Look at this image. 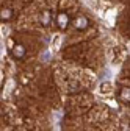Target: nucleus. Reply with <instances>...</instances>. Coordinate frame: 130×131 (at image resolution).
<instances>
[{
    "label": "nucleus",
    "instance_id": "f257e3e1",
    "mask_svg": "<svg viewBox=\"0 0 130 131\" xmlns=\"http://www.w3.org/2000/svg\"><path fill=\"white\" fill-rule=\"evenodd\" d=\"M69 24H72V22H71V17H69L68 13L61 11V13L57 14V25H58L60 30H66L69 27Z\"/></svg>",
    "mask_w": 130,
    "mask_h": 131
},
{
    "label": "nucleus",
    "instance_id": "f03ea898",
    "mask_svg": "<svg viewBox=\"0 0 130 131\" xmlns=\"http://www.w3.org/2000/svg\"><path fill=\"white\" fill-rule=\"evenodd\" d=\"M72 25H74L77 30H86V28H88V25H89V20H88V17H86V16H83V14H78L77 17H74V20H72Z\"/></svg>",
    "mask_w": 130,
    "mask_h": 131
},
{
    "label": "nucleus",
    "instance_id": "7ed1b4c3",
    "mask_svg": "<svg viewBox=\"0 0 130 131\" xmlns=\"http://www.w3.org/2000/svg\"><path fill=\"white\" fill-rule=\"evenodd\" d=\"M11 56L16 58V59H22L25 56V47L22 44H16L13 48H11Z\"/></svg>",
    "mask_w": 130,
    "mask_h": 131
},
{
    "label": "nucleus",
    "instance_id": "20e7f679",
    "mask_svg": "<svg viewBox=\"0 0 130 131\" xmlns=\"http://www.w3.org/2000/svg\"><path fill=\"white\" fill-rule=\"evenodd\" d=\"M118 98H119L121 102H124V103H130V88H127V86H122V88L119 89Z\"/></svg>",
    "mask_w": 130,
    "mask_h": 131
},
{
    "label": "nucleus",
    "instance_id": "39448f33",
    "mask_svg": "<svg viewBox=\"0 0 130 131\" xmlns=\"http://www.w3.org/2000/svg\"><path fill=\"white\" fill-rule=\"evenodd\" d=\"M39 20H41V24L44 25V27H47V25H50V22H52V13L50 11H42L41 13V17H39Z\"/></svg>",
    "mask_w": 130,
    "mask_h": 131
},
{
    "label": "nucleus",
    "instance_id": "423d86ee",
    "mask_svg": "<svg viewBox=\"0 0 130 131\" xmlns=\"http://www.w3.org/2000/svg\"><path fill=\"white\" fill-rule=\"evenodd\" d=\"M13 17V9L11 8H2V11H0V20L2 22H6Z\"/></svg>",
    "mask_w": 130,
    "mask_h": 131
},
{
    "label": "nucleus",
    "instance_id": "0eeeda50",
    "mask_svg": "<svg viewBox=\"0 0 130 131\" xmlns=\"http://www.w3.org/2000/svg\"><path fill=\"white\" fill-rule=\"evenodd\" d=\"M128 25H130V24H128Z\"/></svg>",
    "mask_w": 130,
    "mask_h": 131
}]
</instances>
